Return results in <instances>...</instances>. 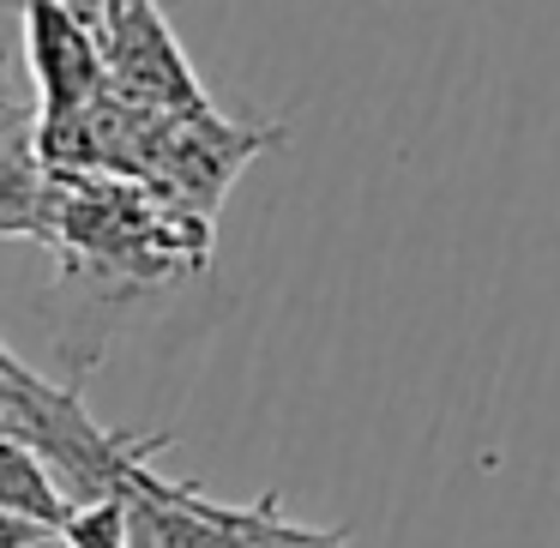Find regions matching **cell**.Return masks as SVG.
Listing matches in <instances>:
<instances>
[{"instance_id":"obj_1","label":"cell","mask_w":560,"mask_h":548,"mask_svg":"<svg viewBox=\"0 0 560 548\" xmlns=\"http://www.w3.org/2000/svg\"><path fill=\"white\" fill-rule=\"evenodd\" d=\"M0 434L25 440L79 506L133 500L158 476L151 458L170 446V434H121V428H103L85 410L79 386H55V380L31 374L19 350H0Z\"/></svg>"},{"instance_id":"obj_2","label":"cell","mask_w":560,"mask_h":548,"mask_svg":"<svg viewBox=\"0 0 560 548\" xmlns=\"http://www.w3.org/2000/svg\"><path fill=\"white\" fill-rule=\"evenodd\" d=\"M127 506H133L139 548H350L343 530L283 518L271 494L254 506H230V500H211L187 482L151 476Z\"/></svg>"},{"instance_id":"obj_3","label":"cell","mask_w":560,"mask_h":548,"mask_svg":"<svg viewBox=\"0 0 560 548\" xmlns=\"http://www.w3.org/2000/svg\"><path fill=\"white\" fill-rule=\"evenodd\" d=\"M103 31V61H109V91L145 109H199L206 85L194 79V61L182 55L170 19L158 13V0H103L97 7Z\"/></svg>"},{"instance_id":"obj_4","label":"cell","mask_w":560,"mask_h":548,"mask_svg":"<svg viewBox=\"0 0 560 548\" xmlns=\"http://www.w3.org/2000/svg\"><path fill=\"white\" fill-rule=\"evenodd\" d=\"M0 512H25V518H55L67 524L79 500L49 476V464L25 440H0Z\"/></svg>"},{"instance_id":"obj_5","label":"cell","mask_w":560,"mask_h":548,"mask_svg":"<svg viewBox=\"0 0 560 548\" xmlns=\"http://www.w3.org/2000/svg\"><path fill=\"white\" fill-rule=\"evenodd\" d=\"M0 548H79V536L55 518H25V512H0Z\"/></svg>"}]
</instances>
